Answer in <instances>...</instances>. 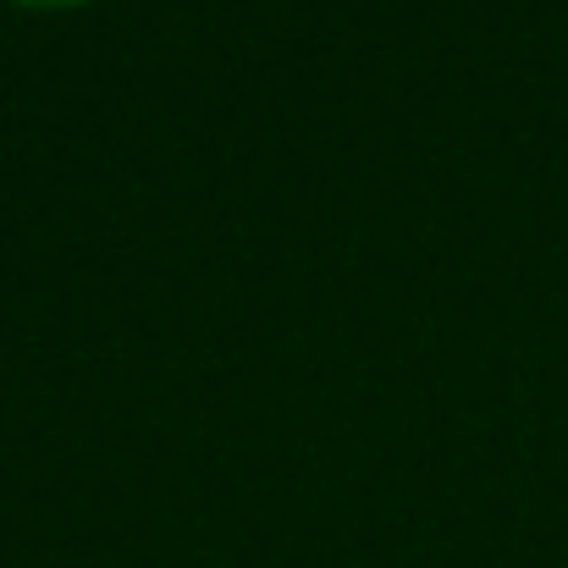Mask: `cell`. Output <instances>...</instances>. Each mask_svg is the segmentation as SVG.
Masks as SVG:
<instances>
[{
  "label": "cell",
  "mask_w": 568,
  "mask_h": 568,
  "mask_svg": "<svg viewBox=\"0 0 568 568\" xmlns=\"http://www.w3.org/2000/svg\"><path fill=\"white\" fill-rule=\"evenodd\" d=\"M11 6H28V11H72V6H89V0H11Z\"/></svg>",
  "instance_id": "1"
}]
</instances>
